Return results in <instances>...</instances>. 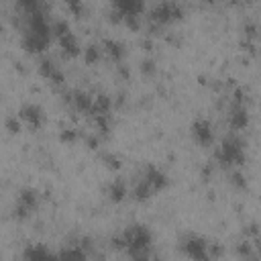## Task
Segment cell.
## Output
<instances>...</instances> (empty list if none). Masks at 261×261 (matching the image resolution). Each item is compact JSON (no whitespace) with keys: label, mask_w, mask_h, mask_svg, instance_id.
Instances as JSON below:
<instances>
[{"label":"cell","mask_w":261,"mask_h":261,"mask_svg":"<svg viewBox=\"0 0 261 261\" xmlns=\"http://www.w3.org/2000/svg\"><path fill=\"white\" fill-rule=\"evenodd\" d=\"M216 159L222 165H241L245 161V147L241 143V139L237 137H226L218 151H216Z\"/></svg>","instance_id":"cell-2"},{"label":"cell","mask_w":261,"mask_h":261,"mask_svg":"<svg viewBox=\"0 0 261 261\" xmlns=\"http://www.w3.org/2000/svg\"><path fill=\"white\" fill-rule=\"evenodd\" d=\"M181 6L173 0H163L159 2L153 10H151V20L157 22V24H169V22H175L181 18Z\"/></svg>","instance_id":"cell-3"},{"label":"cell","mask_w":261,"mask_h":261,"mask_svg":"<svg viewBox=\"0 0 261 261\" xmlns=\"http://www.w3.org/2000/svg\"><path fill=\"white\" fill-rule=\"evenodd\" d=\"M116 243L118 249H126V253L135 259H145L149 257V249L153 243V234L145 224H130L124 228V232L112 241Z\"/></svg>","instance_id":"cell-1"},{"label":"cell","mask_w":261,"mask_h":261,"mask_svg":"<svg viewBox=\"0 0 261 261\" xmlns=\"http://www.w3.org/2000/svg\"><path fill=\"white\" fill-rule=\"evenodd\" d=\"M249 122V110L243 102V94L237 92V98L232 100V106H230V112H228V124L232 130H243Z\"/></svg>","instance_id":"cell-4"},{"label":"cell","mask_w":261,"mask_h":261,"mask_svg":"<svg viewBox=\"0 0 261 261\" xmlns=\"http://www.w3.org/2000/svg\"><path fill=\"white\" fill-rule=\"evenodd\" d=\"M16 4L20 6V10H22L24 14L43 12V10H41V2H39V0H16Z\"/></svg>","instance_id":"cell-17"},{"label":"cell","mask_w":261,"mask_h":261,"mask_svg":"<svg viewBox=\"0 0 261 261\" xmlns=\"http://www.w3.org/2000/svg\"><path fill=\"white\" fill-rule=\"evenodd\" d=\"M63 2H65L67 10H69L71 14H75V16L84 14V2H82V0H63Z\"/></svg>","instance_id":"cell-18"},{"label":"cell","mask_w":261,"mask_h":261,"mask_svg":"<svg viewBox=\"0 0 261 261\" xmlns=\"http://www.w3.org/2000/svg\"><path fill=\"white\" fill-rule=\"evenodd\" d=\"M18 118H20V122H24L27 126H31L33 130L39 128L45 122V114H43V108L39 104H24L18 110Z\"/></svg>","instance_id":"cell-7"},{"label":"cell","mask_w":261,"mask_h":261,"mask_svg":"<svg viewBox=\"0 0 261 261\" xmlns=\"http://www.w3.org/2000/svg\"><path fill=\"white\" fill-rule=\"evenodd\" d=\"M100 53H102V47H100V45H88V47L82 51V55H84V61H86L88 65L96 63V61L100 59Z\"/></svg>","instance_id":"cell-16"},{"label":"cell","mask_w":261,"mask_h":261,"mask_svg":"<svg viewBox=\"0 0 261 261\" xmlns=\"http://www.w3.org/2000/svg\"><path fill=\"white\" fill-rule=\"evenodd\" d=\"M181 249L188 257L192 259H208L210 257V249H208V243L200 237V234H188L184 241H181Z\"/></svg>","instance_id":"cell-5"},{"label":"cell","mask_w":261,"mask_h":261,"mask_svg":"<svg viewBox=\"0 0 261 261\" xmlns=\"http://www.w3.org/2000/svg\"><path fill=\"white\" fill-rule=\"evenodd\" d=\"M37 202H39V196L33 188H27L18 194L16 198V206H14V214L18 218H27L35 208H37Z\"/></svg>","instance_id":"cell-6"},{"label":"cell","mask_w":261,"mask_h":261,"mask_svg":"<svg viewBox=\"0 0 261 261\" xmlns=\"http://www.w3.org/2000/svg\"><path fill=\"white\" fill-rule=\"evenodd\" d=\"M192 139H194L200 147H208V145H212V141H214L212 124H210L206 118H198V120H194V124H192Z\"/></svg>","instance_id":"cell-8"},{"label":"cell","mask_w":261,"mask_h":261,"mask_svg":"<svg viewBox=\"0 0 261 261\" xmlns=\"http://www.w3.org/2000/svg\"><path fill=\"white\" fill-rule=\"evenodd\" d=\"M102 49L118 63L122 57H124V47H122V43L120 41H114V39H106L104 43H102Z\"/></svg>","instance_id":"cell-14"},{"label":"cell","mask_w":261,"mask_h":261,"mask_svg":"<svg viewBox=\"0 0 261 261\" xmlns=\"http://www.w3.org/2000/svg\"><path fill=\"white\" fill-rule=\"evenodd\" d=\"M18 120H20V118H18ZM18 120H16V116H10V118L6 120V126H8L10 133H16V130L20 128V122H18Z\"/></svg>","instance_id":"cell-19"},{"label":"cell","mask_w":261,"mask_h":261,"mask_svg":"<svg viewBox=\"0 0 261 261\" xmlns=\"http://www.w3.org/2000/svg\"><path fill=\"white\" fill-rule=\"evenodd\" d=\"M141 177L147 181V186L153 190V194H157L159 190H163L167 186V175L159 167H155V165H147L145 167V173Z\"/></svg>","instance_id":"cell-10"},{"label":"cell","mask_w":261,"mask_h":261,"mask_svg":"<svg viewBox=\"0 0 261 261\" xmlns=\"http://www.w3.org/2000/svg\"><path fill=\"white\" fill-rule=\"evenodd\" d=\"M22 257L24 259H49V257H53V253L49 249H45L43 245H29Z\"/></svg>","instance_id":"cell-15"},{"label":"cell","mask_w":261,"mask_h":261,"mask_svg":"<svg viewBox=\"0 0 261 261\" xmlns=\"http://www.w3.org/2000/svg\"><path fill=\"white\" fill-rule=\"evenodd\" d=\"M71 104L75 106L77 112L90 114V112H92V106H94V98H90L86 92H75L73 98H71Z\"/></svg>","instance_id":"cell-13"},{"label":"cell","mask_w":261,"mask_h":261,"mask_svg":"<svg viewBox=\"0 0 261 261\" xmlns=\"http://www.w3.org/2000/svg\"><path fill=\"white\" fill-rule=\"evenodd\" d=\"M128 196V186H126V181L124 179H114L110 186H108V198L112 200V202H120V200H124Z\"/></svg>","instance_id":"cell-12"},{"label":"cell","mask_w":261,"mask_h":261,"mask_svg":"<svg viewBox=\"0 0 261 261\" xmlns=\"http://www.w3.org/2000/svg\"><path fill=\"white\" fill-rule=\"evenodd\" d=\"M39 71H41V75H43L45 80H49L51 84H61V82H63V73L57 69V65H55L51 59H45V61H41V67H39Z\"/></svg>","instance_id":"cell-11"},{"label":"cell","mask_w":261,"mask_h":261,"mask_svg":"<svg viewBox=\"0 0 261 261\" xmlns=\"http://www.w3.org/2000/svg\"><path fill=\"white\" fill-rule=\"evenodd\" d=\"M112 4L116 8V12L128 20L141 16V12L145 8V0H112Z\"/></svg>","instance_id":"cell-9"}]
</instances>
